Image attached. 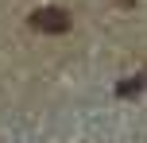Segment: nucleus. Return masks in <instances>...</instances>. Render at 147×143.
Segmentation results:
<instances>
[{
  "label": "nucleus",
  "mask_w": 147,
  "mask_h": 143,
  "mask_svg": "<svg viewBox=\"0 0 147 143\" xmlns=\"http://www.w3.org/2000/svg\"><path fill=\"white\" fill-rule=\"evenodd\" d=\"M31 27L47 31V35H62V31H70V12L66 8H35L31 12Z\"/></svg>",
  "instance_id": "f257e3e1"
}]
</instances>
